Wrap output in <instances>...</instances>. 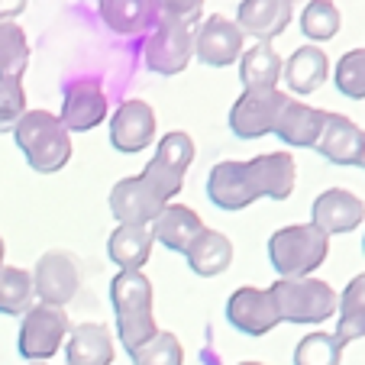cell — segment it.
<instances>
[{
	"instance_id": "1",
	"label": "cell",
	"mask_w": 365,
	"mask_h": 365,
	"mask_svg": "<svg viewBox=\"0 0 365 365\" xmlns=\"http://www.w3.org/2000/svg\"><path fill=\"white\" fill-rule=\"evenodd\" d=\"M110 301L117 314V333L126 352L149 343L159 327L152 317V282L143 272H120L110 282Z\"/></svg>"
},
{
	"instance_id": "2",
	"label": "cell",
	"mask_w": 365,
	"mask_h": 365,
	"mask_svg": "<svg viewBox=\"0 0 365 365\" xmlns=\"http://www.w3.org/2000/svg\"><path fill=\"white\" fill-rule=\"evenodd\" d=\"M14 139L20 152L26 155L29 168L42 175H52L65 168L71 159V133L62 126V120L48 110H26L16 123Z\"/></svg>"
},
{
	"instance_id": "3",
	"label": "cell",
	"mask_w": 365,
	"mask_h": 365,
	"mask_svg": "<svg viewBox=\"0 0 365 365\" xmlns=\"http://www.w3.org/2000/svg\"><path fill=\"white\" fill-rule=\"evenodd\" d=\"M330 252V236L317 230L314 223H297V227L278 230L269 240L272 269L282 278H307L314 269H320Z\"/></svg>"
},
{
	"instance_id": "4",
	"label": "cell",
	"mask_w": 365,
	"mask_h": 365,
	"mask_svg": "<svg viewBox=\"0 0 365 365\" xmlns=\"http://www.w3.org/2000/svg\"><path fill=\"white\" fill-rule=\"evenodd\" d=\"M278 317L288 324H324L336 314L339 297L327 282L307 275V278H282L272 284Z\"/></svg>"
},
{
	"instance_id": "5",
	"label": "cell",
	"mask_w": 365,
	"mask_h": 365,
	"mask_svg": "<svg viewBox=\"0 0 365 365\" xmlns=\"http://www.w3.org/2000/svg\"><path fill=\"white\" fill-rule=\"evenodd\" d=\"M68 336V314L56 304H36L23 314L20 324V356L29 362H46L62 349Z\"/></svg>"
},
{
	"instance_id": "6",
	"label": "cell",
	"mask_w": 365,
	"mask_h": 365,
	"mask_svg": "<svg viewBox=\"0 0 365 365\" xmlns=\"http://www.w3.org/2000/svg\"><path fill=\"white\" fill-rule=\"evenodd\" d=\"M159 26L149 33L145 39V65L155 75H181L187 68V62L194 58V29L187 23L175 20H155Z\"/></svg>"
},
{
	"instance_id": "7",
	"label": "cell",
	"mask_w": 365,
	"mask_h": 365,
	"mask_svg": "<svg viewBox=\"0 0 365 365\" xmlns=\"http://www.w3.org/2000/svg\"><path fill=\"white\" fill-rule=\"evenodd\" d=\"M288 103V94L278 88H249L230 110V130L240 139H262L275 130L278 113Z\"/></svg>"
},
{
	"instance_id": "8",
	"label": "cell",
	"mask_w": 365,
	"mask_h": 365,
	"mask_svg": "<svg viewBox=\"0 0 365 365\" xmlns=\"http://www.w3.org/2000/svg\"><path fill=\"white\" fill-rule=\"evenodd\" d=\"M33 288L42 297V304L65 307L68 301H75L78 288H81V265H78V259L71 252H65V249L46 252L36 262Z\"/></svg>"
},
{
	"instance_id": "9",
	"label": "cell",
	"mask_w": 365,
	"mask_h": 365,
	"mask_svg": "<svg viewBox=\"0 0 365 365\" xmlns=\"http://www.w3.org/2000/svg\"><path fill=\"white\" fill-rule=\"evenodd\" d=\"M227 320L246 336H265L282 324L269 288H236L227 301Z\"/></svg>"
},
{
	"instance_id": "10",
	"label": "cell",
	"mask_w": 365,
	"mask_h": 365,
	"mask_svg": "<svg viewBox=\"0 0 365 365\" xmlns=\"http://www.w3.org/2000/svg\"><path fill=\"white\" fill-rule=\"evenodd\" d=\"M194 56L210 68H227L242 56V29L220 14L207 16L194 33Z\"/></svg>"
},
{
	"instance_id": "11",
	"label": "cell",
	"mask_w": 365,
	"mask_h": 365,
	"mask_svg": "<svg viewBox=\"0 0 365 365\" xmlns=\"http://www.w3.org/2000/svg\"><path fill=\"white\" fill-rule=\"evenodd\" d=\"M155 139V110L145 101H123L117 113L110 117V145L123 155H136V152L149 149Z\"/></svg>"
},
{
	"instance_id": "12",
	"label": "cell",
	"mask_w": 365,
	"mask_h": 365,
	"mask_svg": "<svg viewBox=\"0 0 365 365\" xmlns=\"http://www.w3.org/2000/svg\"><path fill=\"white\" fill-rule=\"evenodd\" d=\"M107 107H110V101H107L103 88L94 78H88V81H75L65 88L58 120L68 133H88L107 120Z\"/></svg>"
},
{
	"instance_id": "13",
	"label": "cell",
	"mask_w": 365,
	"mask_h": 365,
	"mask_svg": "<svg viewBox=\"0 0 365 365\" xmlns=\"http://www.w3.org/2000/svg\"><path fill=\"white\" fill-rule=\"evenodd\" d=\"M165 200L152 191L143 178H123L110 191V214L120 220V227H152V220L162 214Z\"/></svg>"
},
{
	"instance_id": "14",
	"label": "cell",
	"mask_w": 365,
	"mask_h": 365,
	"mask_svg": "<svg viewBox=\"0 0 365 365\" xmlns=\"http://www.w3.org/2000/svg\"><path fill=\"white\" fill-rule=\"evenodd\" d=\"M314 149L333 165H362L365 159V130L343 113H327L324 133Z\"/></svg>"
},
{
	"instance_id": "15",
	"label": "cell",
	"mask_w": 365,
	"mask_h": 365,
	"mask_svg": "<svg viewBox=\"0 0 365 365\" xmlns=\"http://www.w3.org/2000/svg\"><path fill=\"white\" fill-rule=\"evenodd\" d=\"M362 220H365V204L352 191H346V187H330L310 207V223L317 230H324L327 236L352 233Z\"/></svg>"
},
{
	"instance_id": "16",
	"label": "cell",
	"mask_w": 365,
	"mask_h": 365,
	"mask_svg": "<svg viewBox=\"0 0 365 365\" xmlns=\"http://www.w3.org/2000/svg\"><path fill=\"white\" fill-rule=\"evenodd\" d=\"M249 178H252L255 197H269V200H288L294 191V155L291 152H265L246 162Z\"/></svg>"
},
{
	"instance_id": "17",
	"label": "cell",
	"mask_w": 365,
	"mask_h": 365,
	"mask_svg": "<svg viewBox=\"0 0 365 365\" xmlns=\"http://www.w3.org/2000/svg\"><path fill=\"white\" fill-rule=\"evenodd\" d=\"M207 197L220 210H242L252 200H259L246 162H217L207 175Z\"/></svg>"
},
{
	"instance_id": "18",
	"label": "cell",
	"mask_w": 365,
	"mask_h": 365,
	"mask_svg": "<svg viewBox=\"0 0 365 365\" xmlns=\"http://www.w3.org/2000/svg\"><path fill=\"white\" fill-rule=\"evenodd\" d=\"M291 14H294V0H240L236 26L242 29V36L272 42L288 29Z\"/></svg>"
},
{
	"instance_id": "19",
	"label": "cell",
	"mask_w": 365,
	"mask_h": 365,
	"mask_svg": "<svg viewBox=\"0 0 365 365\" xmlns=\"http://www.w3.org/2000/svg\"><path fill=\"white\" fill-rule=\"evenodd\" d=\"M324 123H327V110L288 101L282 107V113H278V123L272 133H275L284 145H291V149H314L320 133H324Z\"/></svg>"
},
{
	"instance_id": "20",
	"label": "cell",
	"mask_w": 365,
	"mask_h": 365,
	"mask_svg": "<svg viewBox=\"0 0 365 365\" xmlns=\"http://www.w3.org/2000/svg\"><path fill=\"white\" fill-rule=\"evenodd\" d=\"M152 240H159L165 249L172 252H187L191 242L204 233V220L194 214L191 207L185 204H165L162 207V214L152 220Z\"/></svg>"
},
{
	"instance_id": "21",
	"label": "cell",
	"mask_w": 365,
	"mask_h": 365,
	"mask_svg": "<svg viewBox=\"0 0 365 365\" xmlns=\"http://www.w3.org/2000/svg\"><path fill=\"white\" fill-rule=\"evenodd\" d=\"M327 75H330V62H327V52L317 46L294 48L288 62L282 65V78L294 94H314L327 81Z\"/></svg>"
},
{
	"instance_id": "22",
	"label": "cell",
	"mask_w": 365,
	"mask_h": 365,
	"mask_svg": "<svg viewBox=\"0 0 365 365\" xmlns=\"http://www.w3.org/2000/svg\"><path fill=\"white\" fill-rule=\"evenodd\" d=\"M185 255H187V265H191L194 275L214 278L220 272H227L230 262H233V242L223 233H217V230H204Z\"/></svg>"
},
{
	"instance_id": "23",
	"label": "cell",
	"mask_w": 365,
	"mask_h": 365,
	"mask_svg": "<svg viewBox=\"0 0 365 365\" xmlns=\"http://www.w3.org/2000/svg\"><path fill=\"white\" fill-rule=\"evenodd\" d=\"M152 230L149 227H117L107 240V255L120 265V272H143L152 255Z\"/></svg>"
},
{
	"instance_id": "24",
	"label": "cell",
	"mask_w": 365,
	"mask_h": 365,
	"mask_svg": "<svg viewBox=\"0 0 365 365\" xmlns=\"http://www.w3.org/2000/svg\"><path fill=\"white\" fill-rule=\"evenodd\" d=\"M68 365H110L113 339L101 324H78L68 330Z\"/></svg>"
},
{
	"instance_id": "25",
	"label": "cell",
	"mask_w": 365,
	"mask_h": 365,
	"mask_svg": "<svg viewBox=\"0 0 365 365\" xmlns=\"http://www.w3.org/2000/svg\"><path fill=\"white\" fill-rule=\"evenodd\" d=\"M282 56L269 42H255L252 48H242L240 56V78L242 88H278L282 81Z\"/></svg>"
},
{
	"instance_id": "26",
	"label": "cell",
	"mask_w": 365,
	"mask_h": 365,
	"mask_svg": "<svg viewBox=\"0 0 365 365\" xmlns=\"http://www.w3.org/2000/svg\"><path fill=\"white\" fill-rule=\"evenodd\" d=\"M101 20L120 36H136L155 23L152 0H101Z\"/></svg>"
},
{
	"instance_id": "27",
	"label": "cell",
	"mask_w": 365,
	"mask_h": 365,
	"mask_svg": "<svg viewBox=\"0 0 365 365\" xmlns=\"http://www.w3.org/2000/svg\"><path fill=\"white\" fill-rule=\"evenodd\" d=\"M333 336L343 346L365 336V272L352 278L339 294V327Z\"/></svg>"
},
{
	"instance_id": "28",
	"label": "cell",
	"mask_w": 365,
	"mask_h": 365,
	"mask_svg": "<svg viewBox=\"0 0 365 365\" xmlns=\"http://www.w3.org/2000/svg\"><path fill=\"white\" fill-rule=\"evenodd\" d=\"M36 297V288H33V275L23 269H10L4 265L0 269V314L7 317H23L29 310Z\"/></svg>"
},
{
	"instance_id": "29",
	"label": "cell",
	"mask_w": 365,
	"mask_h": 365,
	"mask_svg": "<svg viewBox=\"0 0 365 365\" xmlns=\"http://www.w3.org/2000/svg\"><path fill=\"white\" fill-rule=\"evenodd\" d=\"M29 62V39L16 23H0V78H23Z\"/></svg>"
},
{
	"instance_id": "30",
	"label": "cell",
	"mask_w": 365,
	"mask_h": 365,
	"mask_svg": "<svg viewBox=\"0 0 365 365\" xmlns=\"http://www.w3.org/2000/svg\"><path fill=\"white\" fill-rule=\"evenodd\" d=\"M339 26H343V16H339L336 4H330V0H310L307 7H304V14H301L304 36L314 39V42L333 39V36L339 33Z\"/></svg>"
},
{
	"instance_id": "31",
	"label": "cell",
	"mask_w": 365,
	"mask_h": 365,
	"mask_svg": "<svg viewBox=\"0 0 365 365\" xmlns=\"http://www.w3.org/2000/svg\"><path fill=\"white\" fill-rule=\"evenodd\" d=\"M343 343L333 333H307L294 349V365H339Z\"/></svg>"
},
{
	"instance_id": "32",
	"label": "cell",
	"mask_w": 365,
	"mask_h": 365,
	"mask_svg": "<svg viewBox=\"0 0 365 365\" xmlns=\"http://www.w3.org/2000/svg\"><path fill=\"white\" fill-rule=\"evenodd\" d=\"M130 356H133V365H181L185 362V349H181L178 336L168 330H159L149 343L133 349Z\"/></svg>"
},
{
	"instance_id": "33",
	"label": "cell",
	"mask_w": 365,
	"mask_h": 365,
	"mask_svg": "<svg viewBox=\"0 0 365 365\" xmlns=\"http://www.w3.org/2000/svg\"><path fill=\"white\" fill-rule=\"evenodd\" d=\"M336 91L349 101H365V48H352L336 62Z\"/></svg>"
},
{
	"instance_id": "34",
	"label": "cell",
	"mask_w": 365,
	"mask_h": 365,
	"mask_svg": "<svg viewBox=\"0 0 365 365\" xmlns=\"http://www.w3.org/2000/svg\"><path fill=\"white\" fill-rule=\"evenodd\" d=\"M152 159L185 175L187 168H191V162H194V139L187 136V133H178V130L165 133V136L159 139V149H155Z\"/></svg>"
},
{
	"instance_id": "35",
	"label": "cell",
	"mask_w": 365,
	"mask_h": 365,
	"mask_svg": "<svg viewBox=\"0 0 365 365\" xmlns=\"http://www.w3.org/2000/svg\"><path fill=\"white\" fill-rule=\"evenodd\" d=\"M26 113L23 78H0V133H14Z\"/></svg>"
},
{
	"instance_id": "36",
	"label": "cell",
	"mask_w": 365,
	"mask_h": 365,
	"mask_svg": "<svg viewBox=\"0 0 365 365\" xmlns=\"http://www.w3.org/2000/svg\"><path fill=\"white\" fill-rule=\"evenodd\" d=\"M139 178H143L155 194H159L165 204H168L172 197H178L181 185H185V175L175 172V168H168V165H162V162H155V159H152L149 165L143 168V175H139Z\"/></svg>"
},
{
	"instance_id": "37",
	"label": "cell",
	"mask_w": 365,
	"mask_h": 365,
	"mask_svg": "<svg viewBox=\"0 0 365 365\" xmlns=\"http://www.w3.org/2000/svg\"><path fill=\"white\" fill-rule=\"evenodd\" d=\"M200 4L204 0H152V14H155V20H175L191 26L200 16Z\"/></svg>"
},
{
	"instance_id": "38",
	"label": "cell",
	"mask_w": 365,
	"mask_h": 365,
	"mask_svg": "<svg viewBox=\"0 0 365 365\" xmlns=\"http://www.w3.org/2000/svg\"><path fill=\"white\" fill-rule=\"evenodd\" d=\"M26 10V0H0V23H10Z\"/></svg>"
},
{
	"instance_id": "39",
	"label": "cell",
	"mask_w": 365,
	"mask_h": 365,
	"mask_svg": "<svg viewBox=\"0 0 365 365\" xmlns=\"http://www.w3.org/2000/svg\"><path fill=\"white\" fill-rule=\"evenodd\" d=\"M4 252H7V246H4V236H0V269H4Z\"/></svg>"
},
{
	"instance_id": "40",
	"label": "cell",
	"mask_w": 365,
	"mask_h": 365,
	"mask_svg": "<svg viewBox=\"0 0 365 365\" xmlns=\"http://www.w3.org/2000/svg\"><path fill=\"white\" fill-rule=\"evenodd\" d=\"M240 365H262V362H240Z\"/></svg>"
},
{
	"instance_id": "41",
	"label": "cell",
	"mask_w": 365,
	"mask_h": 365,
	"mask_svg": "<svg viewBox=\"0 0 365 365\" xmlns=\"http://www.w3.org/2000/svg\"><path fill=\"white\" fill-rule=\"evenodd\" d=\"M29 365H46V362H29Z\"/></svg>"
},
{
	"instance_id": "42",
	"label": "cell",
	"mask_w": 365,
	"mask_h": 365,
	"mask_svg": "<svg viewBox=\"0 0 365 365\" xmlns=\"http://www.w3.org/2000/svg\"><path fill=\"white\" fill-rule=\"evenodd\" d=\"M362 249H365V240H362Z\"/></svg>"
},
{
	"instance_id": "43",
	"label": "cell",
	"mask_w": 365,
	"mask_h": 365,
	"mask_svg": "<svg viewBox=\"0 0 365 365\" xmlns=\"http://www.w3.org/2000/svg\"><path fill=\"white\" fill-rule=\"evenodd\" d=\"M362 168H365V159H362Z\"/></svg>"
}]
</instances>
